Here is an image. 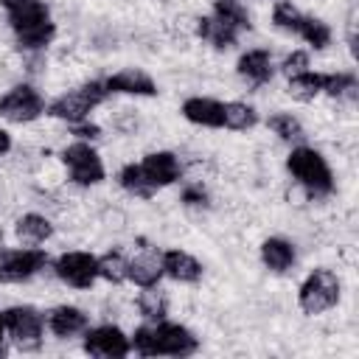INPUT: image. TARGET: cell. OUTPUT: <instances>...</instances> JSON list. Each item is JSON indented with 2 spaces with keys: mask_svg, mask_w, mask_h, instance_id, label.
<instances>
[{
  "mask_svg": "<svg viewBox=\"0 0 359 359\" xmlns=\"http://www.w3.org/2000/svg\"><path fill=\"white\" fill-rule=\"evenodd\" d=\"M286 93H289V98H294V101H300V104L314 101L317 95H323V73H317V70L309 67V70H303V73L289 76Z\"/></svg>",
  "mask_w": 359,
  "mask_h": 359,
  "instance_id": "484cf974",
  "label": "cell"
},
{
  "mask_svg": "<svg viewBox=\"0 0 359 359\" xmlns=\"http://www.w3.org/2000/svg\"><path fill=\"white\" fill-rule=\"evenodd\" d=\"M222 104L219 98H210V95H188L180 107L182 118L199 129H222L224 118H222Z\"/></svg>",
  "mask_w": 359,
  "mask_h": 359,
  "instance_id": "d6986e66",
  "label": "cell"
},
{
  "mask_svg": "<svg viewBox=\"0 0 359 359\" xmlns=\"http://www.w3.org/2000/svg\"><path fill=\"white\" fill-rule=\"evenodd\" d=\"M356 90H359V79L353 70H331V73H323V95L328 98H356Z\"/></svg>",
  "mask_w": 359,
  "mask_h": 359,
  "instance_id": "83f0119b",
  "label": "cell"
},
{
  "mask_svg": "<svg viewBox=\"0 0 359 359\" xmlns=\"http://www.w3.org/2000/svg\"><path fill=\"white\" fill-rule=\"evenodd\" d=\"M109 98L107 87H104V79H90L67 93H59L53 101H48V109L45 115L62 121V123H79V121H87L93 115L95 107H101L104 101Z\"/></svg>",
  "mask_w": 359,
  "mask_h": 359,
  "instance_id": "5b68a950",
  "label": "cell"
},
{
  "mask_svg": "<svg viewBox=\"0 0 359 359\" xmlns=\"http://www.w3.org/2000/svg\"><path fill=\"white\" fill-rule=\"evenodd\" d=\"M266 129L278 137V140H283L286 146H300V143H306V126L300 123V118H294L292 112H283V109H278V112H272L269 118H266Z\"/></svg>",
  "mask_w": 359,
  "mask_h": 359,
  "instance_id": "7402d4cb",
  "label": "cell"
},
{
  "mask_svg": "<svg viewBox=\"0 0 359 359\" xmlns=\"http://www.w3.org/2000/svg\"><path fill=\"white\" fill-rule=\"evenodd\" d=\"M222 118H224L222 129H230V132H250L261 121L258 109L247 101H224L222 104Z\"/></svg>",
  "mask_w": 359,
  "mask_h": 359,
  "instance_id": "603a6c76",
  "label": "cell"
},
{
  "mask_svg": "<svg viewBox=\"0 0 359 359\" xmlns=\"http://www.w3.org/2000/svg\"><path fill=\"white\" fill-rule=\"evenodd\" d=\"M59 160L67 171V180L79 188H95L107 180V165L98 149L87 140H73L59 151Z\"/></svg>",
  "mask_w": 359,
  "mask_h": 359,
  "instance_id": "52a82bcc",
  "label": "cell"
},
{
  "mask_svg": "<svg viewBox=\"0 0 359 359\" xmlns=\"http://www.w3.org/2000/svg\"><path fill=\"white\" fill-rule=\"evenodd\" d=\"M48 101L31 81H17L0 95V118L8 123H34L45 115Z\"/></svg>",
  "mask_w": 359,
  "mask_h": 359,
  "instance_id": "ba28073f",
  "label": "cell"
},
{
  "mask_svg": "<svg viewBox=\"0 0 359 359\" xmlns=\"http://www.w3.org/2000/svg\"><path fill=\"white\" fill-rule=\"evenodd\" d=\"M160 266H163V278H168L174 283H199L205 275L202 261L180 247L160 250Z\"/></svg>",
  "mask_w": 359,
  "mask_h": 359,
  "instance_id": "2e32d148",
  "label": "cell"
},
{
  "mask_svg": "<svg viewBox=\"0 0 359 359\" xmlns=\"http://www.w3.org/2000/svg\"><path fill=\"white\" fill-rule=\"evenodd\" d=\"M135 309L137 314L143 317V323H157V320H165L168 317V294L157 286H146L137 292L135 297Z\"/></svg>",
  "mask_w": 359,
  "mask_h": 359,
  "instance_id": "cb8c5ba5",
  "label": "cell"
},
{
  "mask_svg": "<svg viewBox=\"0 0 359 359\" xmlns=\"http://www.w3.org/2000/svg\"><path fill=\"white\" fill-rule=\"evenodd\" d=\"M50 266V258L42 247H6L0 250V283H28Z\"/></svg>",
  "mask_w": 359,
  "mask_h": 359,
  "instance_id": "9c48e42d",
  "label": "cell"
},
{
  "mask_svg": "<svg viewBox=\"0 0 359 359\" xmlns=\"http://www.w3.org/2000/svg\"><path fill=\"white\" fill-rule=\"evenodd\" d=\"M3 323H6V339L22 351V353H34L42 348L45 342V311H39L31 303H14L8 309H3Z\"/></svg>",
  "mask_w": 359,
  "mask_h": 359,
  "instance_id": "8992f818",
  "label": "cell"
},
{
  "mask_svg": "<svg viewBox=\"0 0 359 359\" xmlns=\"http://www.w3.org/2000/svg\"><path fill=\"white\" fill-rule=\"evenodd\" d=\"M258 258L269 275H286L297 264V247H294V241H289L283 236H269L261 241Z\"/></svg>",
  "mask_w": 359,
  "mask_h": 359,
  "instance_id": "e0dca14e",
  "label": "cell"
},
{
  "mask_svg": "<svg viewBox=\"0 0 359 359\" xmlns=\"http://www.w3.org/2000/svg\"><path fill=\"white\" fill-rule=\"evenodd\" d=\"M118 188H121L123 194L135 196V199H151V196L157 194V191L146 182V177H143V171H140L137 163L121 165V171H118Z\"/></svg>",
  "mask_w": 359,
  "mask_h": 359,
  "instance_id": "f1b7e54d",
  "label": "cell"
},
{
  "mask_svg": "<svg viewBox=\"0 0 359 359\" xmlns=\"http://www.w3.org/2000/svg\"><path fill=\"white\" fill-rule=\"evenodd\" d=\"M129 345H132V353H137L143 359H157V356L182 359V356H194L199 351V337L188 325L165 317L157 323H140L129 334Z\"/></svg>",
  "mask_w": 359,
  "mask_h": 359,
  "instance_id": "6da1fadb",
  "label": "cell"
},
{
  "mask_svg": "<svg viewBox=\"0 0 359 359\" xmlns=\"http://www.w3.org/2000/svg\"><path fill=\"white\" fill-rule=\"evenodd\" d=\"M87 325H90V314L73 303H59L45 311V328L56 339H76L87 331Z\"/></svg>",
  "mask_w": 359,
  "mask_h": 359,
  "instance_id": "4fadbf2b",
  "label": "cell"
},
{
  "mask_svg": "<svg viewBox=\"0 0 359 359\" xmlns=\"http://www.w3.org/2000/svg\"><path fill=\"white\" fill-rule=\"evenodd\" d=\"M297 39H303L311 50H325L334 39V31L331 25L323 20V17H314V14H306L303 22H300V31H297Z\"/></svg>",
  "mask_w": 359,
  "mask_h": 359,
  "instance_id": "4316f807",
  "label": "cell"
},
{
  "mask_svg": "<svg viewBox=\"0 0 359 359\" xmlns=\"http://www.w3.org/2000/svg\"><path fill=\"white\" fill-rule=\"evenodd\" d=\"M311 67V56H309V50H289L286 56H283V62H280V73L289 79V76H294V73H303V70H309Z\"/></svg>",
  "mask_w": 359,
  "mask_h": 359,
  "instance_id": "d6a6232c",
  "label": "cell"
},
{
  "mask_svg": "<svg viewBox=\"0 0 359 359\" xmlns=\"http://www.w3.org/2000/svg\"><path fill=\"white\" fill-rule=\"evenodd\" d=\"M180 202H182L185 208H191V210H208V208H210V194H208V188H205L199 180H191V182L182 185Z\"/></svg>",
  "mask_w": 359,
  "mask_h": 359,
  "instance_id": "1f68e13d",
  "label": "cell"
},
{
  "mask_svg": "<svg viewBox=\"0 0 359 359\" xmlns=\"http://www.w3.org/2000/svg\"><path fill=\"white\" fill-rule=\"evenodd\" d=\"M210 14L216 20H222L227 28H233L236 34L252 31V14H250V8L241 0H213Z\"/></svg>",
  "mask_w": 359,
  "mask_h": 359,
  "instance_id": "d4e9b609",
  "label": "cell"
},
{
  "mask_svg": "<svg viewBox=\"0 0 359 359\" xmlns=\"http://www.w3.org/2000/svg\"><path fill=\"white\" fill-rule=\"evenodd\" d=\"M56 233L53 222L45 216V213H36V210H28L22 216L14 219V238L20 244H28V247H42L45 241H50Z\"/></svg>",
  "mask_w": 359,
  "mask_h": 359,
  "instance_id": "ffe728a7",
  "label": "cell"
},
{
  "mask_svg": "<svg viewBox=\"0 0 359 359\" xmlns=\"http://www.w3.org/2000/svg\"><path fill=\"white\" fill-rule=\"evenodd\" d=\"M67 129H70V135H73L76 140H87V143H93V140L101 137V126L93 123L90 118H87V121H79V123H70Z\"/></svg>",
  "mask_w": 359,
  "mask_h": 359,
  "instance_id": "836d02e7",
  "label": "cell"
},
{
  "mask_svg": "<svg viewBox=\"0 0 359 359\" xmlns=\"http://www.w3.org/2000/svg\"><path fill=\"white\" fill-rule=\"evenodd\" d=\"M0 339H6V323H3V311H0Z\"/></svg>",
  "mask_w": 359,
  "mask_h": 359,
  "instance_id": "74e56055",
  "label": "cell"
},
{
  "mask_svg": "<svg viewBox=\"0 0 359 359\" xmlns=\"http://www.w3.org/2000/svg\"><path fill=\"white\" fill-rule=\"evenodd\" d=\"M3 356H8V345H6V339H0V359Z\"/></svg>",
  "mask_w": 359,
  "mask_h": 359,
  "instance_id": "8d00e7d4",
  "label": "cell"
},
{
  "mask_svg": "<svg viewBox=\"0 0 359 359\" xmlns=\"http://www.w3.org/2000/svg\"><path fill=\"white\" fill-rule=\"evenodd\" d=\"M286 171L311 199H325L337 188V180L325 154L317 151L314 146H306V143L292 146L286 154Z\"/></svg>",
  "mask_w": 359,
  "mask_h": 359,
  "instance_id": "3957f363",
  "label": "cell"
},
{
  "mask_svg": "<svg viewBox=\"0 0 359 359\" xmlns=\"http://www.w3.org/2000/svg\"><path fill=\"white\" fill-rule=\"evenodd\" d=\"M342 300V280L328 266H314L297 286V309L306 317H320Z\"/></svg>",
  "mask_w": 359,
  "mask_h": 359,
  "instance_id": "277c9868",
  "label": "cell"
},
{
  "mask_svg": "<svg viewBox=\"0 0 359 359\" xmlns=\"http://www.w3.org/2000/svg\"><path fill=\"white\" fill-rule=\"evenodd\" d=\"M14 149V140H11V132L0 126V157H6L8 151Z\"/></svg>",
  "mask_w": 359,
  "mask_h": 359,
  "instance_id": "e575fe53",
  "label": "cell"
},
{
  "mask_svg": "<svg viewBox=\"0 0 359 359\" xmlns=\"http://www.w3.org/2000/svg\"><path fill=\"white\" fill-rule=\"evenodd\" d=\"M81 351L95 359H123L132 353L129 334L115 325V323H101V325H87L81 334Z\"/></svg>",
  "mask_w": 359,
  "mask_h": 359,
  "instance_id": "8fae6325",
  "label": "cell"
},
{
  "mask_svg": "<svg viewBox=\"0 0 359 359\" xmlns=\"http://www.w3.org/2000/svg\"><path fill=\"white\" fill-rule=\"evenodd\" d=\"M6 22L14 36V45L22 53H42L56 36V22L45 0H25L22 6L6 11Z\"/></svg>",
  "mask_w": 359,
  "mask_h": 359,
  "instance_id": "7a4b0ae2",
  "label": "cell"
},
{
  "mask_svg": "<svg viewBox=\"0 0 359 359\" xmlns=\"http://www.w3.org/2000/svg\"><path fill=\"white\" fill-rule=\"evenodd\" d=\"M50 269L67 289L87 292L98 280V255L87 250H65L50 261Z\"/></svg>",
  "mask_w": 359,
  "mask_h": 359,
  "instance_id": "30bf717a",
  "label": "cell"
},
{
  "mask_svg": "<svg viewBox=\"0 0 359 359\" xmlns=\"http://www.w3.org/2000/svg\"><path fill=\"white\" fill-rule=\"evenodd\" d=\"M137 165H140L146 182H149L154 191L168 188V185H174V182L182 180V160H180L174 151H168V149L146 151V154L137 160Z\"/></svg>",
  "mask_w": 359,
  "mask_h": 359,
  "instance_id": "7c38bea8",
  "label": "cell"
},
{
  "mask_svg": "<svg viewBox=\"0 0 359 359\" xmlns=\"http://www.w3.org/2000/svg\"><path fill=\"white\" fill-rule=\"evenodd\" d=\"M104 87L109 95H135V98H154L160 93L157 81L143 67H121L104 79Z\"/></svg>",
  "mask_w": 359,
  "mask_h": 359,
  "instance_id": "5bb4252c",
  "label": "cell"
},
{
  "mask_svg": "<svg viewBox=\"0 0 359 359\" xmlns=\"http://www.w3.org/2000/svg\"><path fill=\"white\" fill-rule=\"evenodd\" d=\"M269 17H272V25H275L278 31H283V34H289V36H297L300 22H303L306 14H303L292 0H275Z\"/></svg>",
  "mask_w": 359,
  "mask_h": 359,
  "instance_id": "4dcf8cb0",
  "label": "cell"
},
{
  "mask_svg": "<svg viewBox=\"0 0 359 359\" xmlns=\"http://www.w3.org/2000/svg\"><path fill=\"white\" fill-rule=\"evenodd\" d=\"M275 62H272V53L266 50V48H250V50H244L241 56H238V62H236V73L247 81V84H252V87H264V84H269L272 81V76H275Z\"/></svg>",
  "mask_w": 359,
  "mask_h": 359,
  "instance_id": "ac0fdd59",
  "label": "cell"
},
{
  "mask_svg": "<svg viewBox=\"0 0 359 359\" xmlns=\"http://www.w3.org/2000/svg\"><path fill=\"white\" fill-rule=\"evenodd\" d=\"M143 247H137V252L132 258H126V280L137 289L146 286H157L163 280V266H160V250L146 244L140 238Z\"/></svg>",
  "mask_w": 359,
  "mask_h": 359,
  "instance_id": "9a60e30c",
  "label": "cell"
},
{
  "mask_svg": "<svg viewBox=\"0 0 359 359\" xmlns=\"http://www.w3.org/2000/svg\"><path fill=\"white\" fill-rule=\"evenodd\" d=\"M98 280L109 286L126 283V255L121 250H107L104 255H98Z\"/></svg>",
  "mask_w": 359,
  "mask_h": 359,
  "instance_id": "f546056e",
  "label": "cell"
},
{
  "mask_svg": "<svg viewBox=\"0 0 359 359\" xmlns=\"http://www.w3.org/2000/svg\"><path fill=\"white\" fill-rule=\"evenodd\" d=\"M25 0H0V8L3 11H11V8H17V6H22Z\"/></svg>",
  "mask_w": 359,
  "mask_h": 359,
  "instance_id": "d590c367",
  "label": "cell"
},
{
  "mask_svg": "<svg viewBox=\"0 0 359 359\" xmlns=\"http://www.w3.org/2000/svg\"><path fill=\"white\" fill-rule=\"evenodd\" d=\"M194 31H196V36L205 42V45H210L213 50H230V48H236L238 45V36L241 34H236L233 28H227L222 20H216L213 14H202V17H196L194 20Z\"/></svg>",
  "mask_w": 359,
  "mask_h": 359,
  "instance_id": "44dd1931",
  "label": "cell"
}]
</instances>
